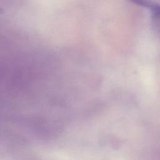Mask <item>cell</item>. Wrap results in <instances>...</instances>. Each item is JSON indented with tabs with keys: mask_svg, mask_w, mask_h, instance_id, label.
I'll list each match as a JSON object with an SVG mask.
<instances>
[{
	"mask_svg": "<svg viewBox=\"0 0 160 160\" xmlns=\"http://www.w3.org/2000/svg\"><path fill=\"white\" fill-rule=\"evenodd\" d=\"M2 10L0 8V14H1V13H2Z\"/></svg>",
	"mask_w": 160,
	"mask_h": 160,
	"instance_id": "1",
	"label": "cell"
}]
</instances>
